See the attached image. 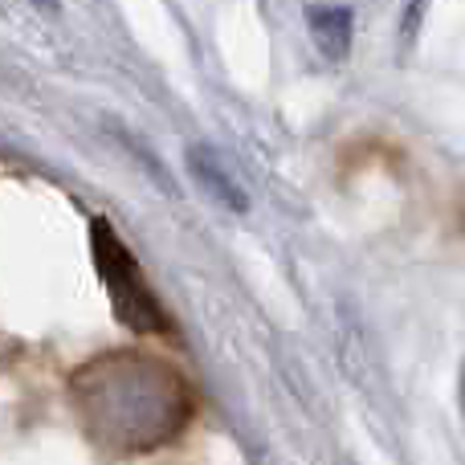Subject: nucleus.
Wrapping results in <instances>:
<instances>
[{"mask_svg":"<svg viewBox=\"0 0 465 465\" xmlns=\"http://www.w3.org/2000/svg\"><path fill=\"white\" fill-rule=\"evenodd\" d=\"M86 429L111 450H155L193 417V396L176 368L147 355H106L74 376Z\"/></svg>","mask_w":465,"mask_h":465,"instance_id":"f257e3e1","label":"nucleus"},{"mask_svg":"<svg viewBox=\"0 0 465 465\" xmlns=\"http://www.w3.org/2000/svg\"><path fill=\"white\" fill-rule=\"evenodd\" d=\"M90 257H94V270L106 286V298L114 306V319L123 327H131L135 335H172V322L163 314L160 298L152 294L143 270H139L135 253L119 241V232L111 229L106 217L90 221Z\"/></svg>","mask_w":465,"mask_h":465,"instance_id":"f03ea898","label":"nucleus"},{"mask_svg":"<svg viewBox=\"0 0 465 465\" xmlns=\"http://www.w3.org/2000/svg\"><path fill=\"white\" fill-rule=\"evenodd\" d=\"M184 163H188V172H193V180L201 184L204 196H213V201H217L225 213H232V217H245V213H249V196H245V188L237 184V176L225 168V160L217 155V147L188 143Z\"/></svg>","mask_w":465,"mask_h":465,"instance_id":"7ed1b4c3","label":"nucleus"},{"mask_svg":"<svg viewBox=\"0 0 465 465\" xmlns=\"http://www.w3.org/2000/svg\"><path fill=\"white\" fill-rule=\"evenodd\" d=\"M306 29L311 41L327 62H343L351 54V37H355V16L343 5H311L306 8Z\"/></svg>","mask_w":465,"mask_h":465,"instance_id":"20e7f679","label":"nucleus"},{"mask_svg":"<svg viewBox=\"0 0 465 465\" xmlns=\"http://www.w3.org/2000/svg\"><path fill=\"white\" fill-rule=\"evenodd\" d=\"M425 8H429V0H409V5H404V16H401V41L404 45L417 41L420 21H425Z\"/></svg>","mask_w":465,"mask_h":465,"instance_id":"39448f33","label":"nucleus"},{"mask_svg":"<svg viewBox=\"0 0 465 465\" xmlns=\"http://www.w3.org/2000/svg\"><path fill=\"white\" fill-rule=\"evenodd\" d=\"M29 5H33V8H41L45 16H54V13H57V0H29Z\"/></svg>","mask_w":465,"mask_h":465,"instance_id":"423d86ee","label":"nucleus"},{"mask_svg":"<svg viewBox=\"0 0 465 465\" xmlns=\"http://www.w3.org/2000/svg\"><path fill=\"white\" fill-rule=\"evenodd\" d=\"M458 401H461V420H465V363H461V380H458Z\"/></svg>","mask_w":465,"mask_h":465,"instance_id":"0eeeda50","label":"nucleus"},{"mask_svg":"<svg viewBox=\"0 0 465 465\" xmlns=\"http://www.w3.org/2000/svg\"><path fill=\"white\" fill-rule=\"evenodd\" d=\"M461 217H465V209H461Z\"/></svg>","mask_w":465,"mask_h":465,"instance_id":"6e6552de","label":"nucleus"}]
</instances>
